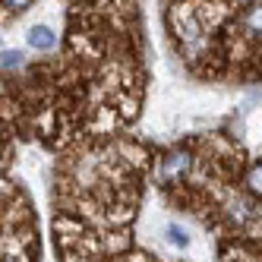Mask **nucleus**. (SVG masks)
Instances as JSON below:
<instances>
[{
	"label": "nucleus",
	"instance_id": "6",
	"mask_svg": "<svg viewBox=\"0 0 262 262\" xmlns=\"http://www.w3.org/2000/svg\"><path fill=\"white\" fill-rule=\"evenodd\" d=\"M250 29H262V10H253L250 13Z\"/></svg>",
	"mask_w": 262,
	"mask_h": 262
},
{
	"label": "nucleus",
	"instance_id": "2",
	"mask_svg": "<svg viewBox=\"0 0 262 262\" xmlns=\"http://www.w3.org/2000/svg\"><path fill=\"white\" fill-rule=\"evenodd\" d=\"M29 45L38 48V51H51V48H54V32H51L48 26H35V29H29Z\"/></svg>",
	"mask_w": 262,
	"mask_h": 262
},
{
	"label": "nucleus",
	"instance_id": "5",
	"mask_svg": "<svg viewBox=\"0 0 262 262\" xmlns=\"http://www.w3.org/2000/svg\"><path fill=\"white\" fill-rule=\"evenodd\" d=\"M4 67H10V70L19 67V51H7V54H4Z\"/></svg>",
	"mask_w": 262,
	"mask_h": 262
},
{
	"label": "nucleus",
	"instance_id": "1",
	"mask_svg": "<svg viewBox=\"0 0 262 262\" xmlns=\"http://www.w3.org/2000/svg\"><path fill=\"white\" fill-rule=\"evenodd\" d=\"M186 167H190V161H186V155H171L164 164H161V171H158V177L164 180V183H174L180 174H186Z\"/></svg>",
	"mask_w": 262,
	"mask_h": 262
},
{
	"label": "nucleus",
	"instance_id": "3",
	"mask_svg": "<svg viewBox=\"0 0 262 262\" xmlns=\"http://www.w3.org/2000/svg\"><path fill=\"white\" fill-rule=\"evenodd\" d=\"M247 186H250L253 193H259V196H262V161H259V164H253V171L247 174Z\"/></svg>",
	"mask_w": 262,
	"mask_h": 262
},
{
	"label": "nucleus",
	"instance_id": "4",
	"mask_svg": "<svg viewBox=\"0 0 262 262\" xmlns=\"http://www.w3.org/2000/svg\"><path fill=\"white\" fill-rule=\"evenodd\" d=\"M167 240H171L174 247H186V234H183L180 228H174V224H171V228H167Z\"/></svg>",
	"mask_w": 262,
	"mask_h": 262
},
{
	"label": "nucleus",
	"instance_id": "7",
	"mask_svg": "<svg viewBox=\"0 0 262 262\" xmlns=\"http://www.w3.org/2000/svg\"><path fill=\"white\" fill-rule=\"evenodd\" d=\"M4 4H7V7H10L13 13H19V10H23V7L29 4V0H4Z\"/></svg>",
	"mask_w": 262,
	"mask_h": 262
}]
</instances>
